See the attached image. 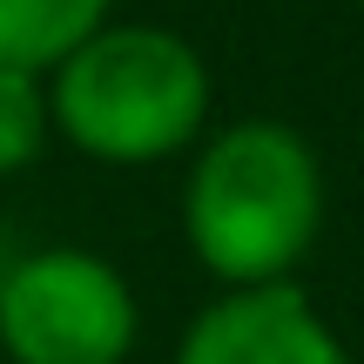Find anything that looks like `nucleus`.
<instances>
[{"mask_svg": "<svg viewBox=\"0 0 364 364\" xmlns=\"http://www.w3.org/2000/svg\"><path fill=\"white\" fill-rule=\"evenodd\" d=\"M317 223H324V169L297 129L236 122L196 156L182 230L203 270L230 290L284 284L317 243Z\"/></svg>", "mask_w": 364, "mask_h": 364, "instance_id": "f257e3e1", "label": "nucleus"}, {"mask_svg": "<svg viewBox=\"0 0 364 364\" xmlns=\"http://www.w3.org/2000/svg\"><path fill=\"white\" fill-rule=\"evenodd\" d=\"M209 115V68L169 27L102 21L48 81V122L95 162H162Z\"/></svg>", "mask_w": 364, "mask_h": 364, "instance_id": "f03ea898", "label": "nucleus"}, {"mask_svg": "<svg viewBox=\"0 0 364 364\" xmlns=\"http://www.w3.org/2000/svg\"><path fill=\"white\" fill-rule=\"evenodd\" d=\"M14 364H122L135 351V290L95 250H34L0 284Z\"/></svg>", "mask_w": 364, "mask_h": 364, "instance_id": "7ed1b4c3", "label": "nucleus"}, {"mask_svg": "<svg viewBox=\"0 0 364 364\" xmlns=\"http://www.w3.org/2000/svg\"><path fill=\"white\" fill-rule=\"evenodd\" d=\"M176 364H351V351L284 277V284H250L216 297L189 324Z\"/></svg>", "mask_w": 364, "mask_h": 364, "instance_id": "20e7f679", "label": "nucleus"}, {"mask_svg": "<svg viewBox=\"0 0 364 364\" xmlns=\"http://www.w3.org/2000/svg\"><path fill=\"white\" fill-rule=\"evenodd\" d=\"M115 0H0V68L14 75H54Z\"/></svg>", "mask_w": 364, "mask_h": 364, "instance_id": "39448f33", "label": "nucleus"}, {"mask_svg": "<svg viewBox=\"0 0 364 364\" xmlns=\"http://www.w3.org/2000/svg\"><path fill=\"white\" fill-rule=\"evenodd\" d=\"M48 88H41V75H14V68H0V176L27 169V162L48 149Z\"/></svg>", "mask_w": 364, "mask_h": 364, "instance_id": "423d86ee", "label": "nucleus"}, {"mask_svg": "<svg viewBox=\"0 0 364 364\" xmlns=\"http://www.w3.org/2000/svg\"><path fill=\"white\" fill-rule=\"evenodd\" d=\"M358 7H364V0H358Z\"/></svg>", "mask_w": 364, "mask_h": 364, "instance_id": "0eeeda50", "label": "nucleus"}]
</instances>
